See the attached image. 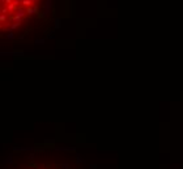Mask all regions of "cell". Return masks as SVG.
<instances>
[{"mask_svg":"<svg viewBox=\"0 0 183 169\" xmlns=\"http://www.w3.org/2000/svg\"><path fill=\"white\" fill-rule=\"evenodd\" d=\"M8 10H11V12H13L14 9H16V5L13 4V3H11V4H8V8H7Z\"/></svg>","mask_w":183,"mask_h":169,"instance_id":"cell-1","label":"cell"},{"mask_svg":"<svg viewBox=\"0 0 183 169\" xmlns=\"http://www.w3.org/2000/svg\"><path fill=\"white\" fill-rule=\"evenodd\" d=\"M22 3H24V5H26V7H29V5H32V0H24Z\"/></svg>","mask_w":183,"mask_h":169,"instance_id":"cell-2","label":"cell"}]
</instances>
